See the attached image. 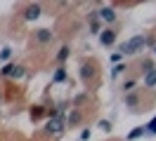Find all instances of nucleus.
I'll list each match as a JSON object with an SVG mask.
<instances>
[{"label": "nucleus", "mask_w": 156, "mask_h": 141, "mask_svg": "<svg viewBox=\"0 0 156 141\" xmlns=\"http://www.w3.org/2000/svg\"><path fill=\"white\" fill-rule=\"evenodd\" d=\"M0 73L5 75V78H21V75L26 73V68H24V66H14V64H7L5 68H2V71H0Z\"/></svg>", "instance_id": "7ed1b4c3"}, {"label": "nucleus", "mask_w": 156, "mask_h": 141, "mask_svg": "<svg viewBox=\"0 0 156 141\" xmlns=\"http://www.w3.org/2000/svg\"><path fill=\"white\" fill-rule=\"evenodd\" d=\"M144 134V127H137V129H133L130 134H128V141H135V139H140Z\"/></svg>", "instance_id": "f8f14e48"}, {"label": "nucleus", "mask_w": 156, "mask_h": 141, "mask_svg": "<svg viewBox=\"0 0 156 141\" xmlns=\"http://www.w3.org/2000/svg\"><path fill=\"white\" fill-rule=\"evenodd\" d=\"M40 17V5L38 2H33V5H26V9H24V19H29V21H33V19Z\"/></svg>", "instance_id": "0eeeda50"}, {"label": "nucleus", "mask_w": 156, "mask_h": 141, "mask_svg": "<svg viewBox=\"0 0 156 141\" xmlns=\"http://www.w3.org/2000/svg\"><path fill=\"white\" fill-rule=\"evenodd\" d=\"M10 56H12V49H10V47H5V49L0 52V59H10Z\"/></svg>", "instance_id": "a211bd4d"}, {"label": "nucleus", "mask_w": 156, "mask_h": 141, "mask_svg": "<svg viewBox=\"0 0 156 141\" xmlns=\"http://www.w3.org/2000/svg\"><path fill=\"white\" fill-rule=\"evenodd\" d=\"M66 56H69V47H62V49H59V54H57V61H59V64H64V61H66Z\"/></svg>", "instance_id": "4468645a"}, {"label": "nucleus", "mask_w": 156, "mask_h": 141, "mask_svg": "<svg viewBox=\"0 0 156 141\" xmlns=\"http://www.w3.org/2000/svg\"><path fill=\"white\" fill-rule=\"evenodd\" d=\"M144 129L149 132V134H156V118H154V120H151V122H149V125H147Z\"/></svg>", "instance_id": "f3484780"}, {"label": "nucleus", "mask_w": 156, "mask_h": 141, "mask_svg": "<svg viewBox=\"0 0 156 141\" xmlns=\"http://www.w3.org/2000/svg\"><path fill=\"white\" fill-rule=\"evenodd\" d=\"M144 45H147V38L135 35V38H130V40H126V42L121 45V54H137Z\"/></svg>", "instance_id": "f257e3e1"}, {"label": "nucleus", "mask_w": 156, "mask_h": 141, "mask_svg": "<svg viewBox=\"0 0 156 141\" xmlns=\"http://www.w3.org/2000/svg\"><path fill=\"white\" fill-rule=\"evenodd\" d=\"M33 38L38 40L40 45H45V42H50V40L55 38V33H52L50 28H40V31H36V33H33Z\"/></svg>", "instance_id": "423d86ee"}, {"label": "nucleus", "mask_w": 156, "mask_h": 141, "mask_svg": "<svg viewBox=\"0 0 156 141\" xmlns=\"http://www.w3.org/2000/svg\"><path fill=\"white\" fill-rule=\"evenodd\" d=\"M99 42L104 47H111L116 42V31L114 28H102V33H99Z\"/></svg>", "instance_id": "20e7f679"}, {"label": "nucleus", "mask_w": 156, "mask_h": 141, "mask_svg": "<svg viewBox=\"0 0 156 141\" xmlns=\"http://www.w3.org/2000/svg\"><path fill=\"white\" fill-rule=\"evenodd\" d=\"M64 80H66V68H64V66H59L57 73H55V82H64Z\"/></svg>", "instance_id": "9d476101"}, {"label": "nucleus", "mask_w": 156, "mask_h": 141, "mask_svg": "<svg viewBox=\"0 0 156 141\" xmlns=\"http://www.w3.org/2000/svg\"><path fill=\"white\" fill-rule=\"evenodd\" d=\"M64 127H66V122H64V118H52V120H48V125H45V134H52V136H59V134L64 132Z\"/></svg>", "instance_id": "f03ea898"}, {"label": "nucleus", "mask_w": 156, "mask_h": 141, "mask_svg": "<svg viewBox=\"0 0 156 141\" xmlns=\"http://www.w3.org/2000/svg\"><path fill=\"white\" fill-rule=\"evenodd\" d=\"M76 122H80V111H73L69 115V125H76Z\"/></svg>", "instance_id": "dca6fc26"}, {"label": "nucleus", "mask_w": 156, "mask_h": 141, "mask_svg": "<svg viewBox=\"0 0 156 141\" xmlns=\"http://www.w3.org/2000/svg\"><path fill=\"white\" fill-rule=\"evenodd\" d=\"M135 85H137V80H133V78H128L126 82H123V89H126V94H128V92H133V89H135Z\"/></svg>", "instance_id": "ddd939ff"}, {"label": "nucleus", "mask_w": 156, "mask_h": 141, "mask_svg": "<svg viewBox=\"0 0 156 141\" xmlns=\"http://www.w3.org/2000/svg\"><path fill=\"white\" fill-rule=\"evenodd\" d=\"M123 101H126V106H130V108H135L137 103H140V96H137L135 92H128L126 96H123Z\"/></svg>", "instance_id": "1a4fd4ad"}, {"label": "nucleus", "mask_w": 156, "mask_h": 141, "mask_svg": "<svg viewBox=\"0 0 156 141\" xmlns=\"http://www.w3.org/2000/svg\"><path fill=\"white\" fill-rule=\"evenodd\" d=\"M99 127H102L104 132H109V129H111V122H109V120H102V122H99Z\"/></svg>", "instance_id": "6ab92c4d"}, {"label": "nucleus", "mask_w": 156, "mask_h": 141, "mask_svg": "<svg viewBox=\"0 0 156 141\" xmlns=\"http://www.w3.org/2000/svg\"><path fill=\"white\" fill-rule=\"evenodd\" d=\"M0 101H2V92H0Z\"/></svg>", "instance_id": "4be33fe9"}, {"label": "nucleus", "mask_w": 156, "mask_h": 141, "mask_svg": "<svg viewBox=\"0 0 156 141\" xmlns=\"http://www.w3.org/2000/svg\"><path fill=\"white\" fill-rule=\"evenodd\" d=\"M123 71H128L126 64H116V66H114V71H111V75H114V78H118V75L123 73Z\"/></svg>", "instance_id": "2eb2a0df"}, {"label": "nucleus", "mask_w": 156, "mask_h": 141, "mask_svg": "<svg viewBox=\"0 0 156 141\" xmlns=\"http://www.w3.org/2000/svg\"><path fill=\"white\" fill-rule=\"evenodd\" d=\"M80 139L88 141V139H90V129H83V132H80Z\"/></svg>", "instance_id": "aec40b11"}, {"label": "nucleus", "mask_w": 156, "mask_h": 141, "mask_svg": "<svg viewBox=\"0 0 156 141\" xmlns=\"http://www.w3.org/2000/svg\"><path fill=\"white\" fill-rule=\"evenodd\" d=\"M144 87H147V89L156 87V68H151V71H147V73H144Z\"/></svg>", "instance_id": "6e6552de"}, {"label": "nucleus", "mask_w": 156, "mask_h": 141, "mask_svg": "<svg viewBox=\"0 0 156 141\" xmlns=\"http://www.w3.org/2000/svg\"><path fill=\"white\" fill-rule=\"evenodd\" d=\"M154 52H156V47H154Z\"/></svg>", "instance_id": "5701e85b"}, {"label": "nucleus", "mask_w": 156, "mask_h": 141, "mask_svg": "<svg viewBox=\"0 0 156 141\" xmlns=\"http://www.w3.org/2000/svg\"><path fill=\"white\" fill-rule=\"evenodd\" d=\"M121 59H123V54H121V52H116V54L111 56V61H116V64H118V61H121Z\"/></svg>", "instance_id": "412c9836"}, {"label": "nucleus", "mask_w": 156, "mask_h": 141, "mask_svg": "<svg viewBox=\"0 0 156 141\" xmlns=\"http://www.w3.org/2000/svg\"><path fill=\"white\" fill-rule=\"evenodd\" d=\"M97 17L102 19V21H107V24H114V21H116V9L114 7H102V9H97Z\"/></svg>", "instance_id": "39448f33"}, {"label": "nucleus", "mask_w": 156, "mask_h": 141, "mask_svg": "<svg viewBox=\"0 0 156 141\" xmlns=\"http://www.w3.org/2000/svg\"><path fill=\"white\" fill-rule=\"evenodd\" d=\"M90 31H92V33H102V24H99V19H90Z\"/></svg>", "instance_id": "9b49d317"}]
</instances>
